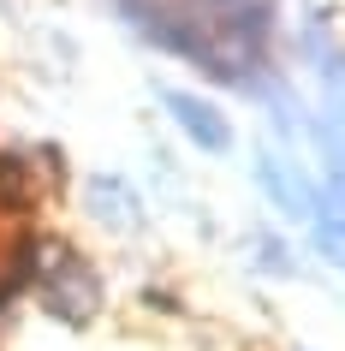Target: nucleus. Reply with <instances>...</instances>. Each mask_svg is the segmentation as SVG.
Returning a JSON list of instances; mask_svg holds the SVG:
<instances>
[{"mask_svg":"<svg viewBox=\"0 0 345 351\" xmlns=\"http://www.w3.org/2000/svg\"><path fill=\"white\" fill-rule=\"evenodd\" d=\"M161 101H167V113L179 119V131L191 137V143H202L209 155H226V149H233V125H226V119H220V113L209 108L202 95H191V90H167Z\"/></svg>","mask_w":345,"mask_h":351,"instance_id":"f257e3e1","label":"nucleus"},{"mask_svg":"<svg viewBox=\"0 0 345 351\" xmlns=\"http://www.w3.org/2000/svg\"><path fill=\"white\" fill-rule=\"evenodd\" d=\"M48 310L66 315V322H84L95 310V280H90V268L72 262V250H60V268L48 280Z\"/></svg>","mask_w":345,"mask_h":351,"instance_id":"f03ea898","label":"nucleus"},{"mask_svg":"<svg viewBox=\"0 0 345 351\" xmlns=\"http://www.w3.org/2000/svg\"><path fill=\"white\" fill-rule=\"evenodd\" d=\"M256 179H262V191L274 197V208H280V215H298V221H309V215L322 208V197H316V191H309L298 173H286V161H280V155H262V161H256Z\"/></svg>","mask_w":345,"mask_h":351,"instance_id":"7ed1b4c3","label":"nucleus"},{"mask_svg":"<svg viewBox=\"0 0 345 351\" xmlns=\"http://www.w3.org/2000/svg\"><path fill=\"white\" fill-rule=\"evenodd\" d=\"M262 268H268V274H286V268H292V262H286V250H280L274 239H262Z\"/></svg>","mask_w":345,"mask_h":351,"instance_id":"20e7f679","label":"nucleus"}]
</instances>
